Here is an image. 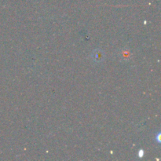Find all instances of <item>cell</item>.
<instances>
[{"label":"cell","mask_w":161,"mask_h":161,"mask_svg":"<svg viewBox=\"0 0 161 161\" xmlns=\"http://www.w3.org/2000/svg\"><path fill=\"white\" fill-rule=\"evenodd\" d=\"M91 58L95 63H102L105 59V53L100 49H96L91 53Z\"/></svg>","instance_id":"1"},{"label":"cell","mask_w":161,"mask_h":161,"mask_svg":"<svg viewBox=\"0 0 161 161\" xmlns=\"http://www.w3.org/2000/svg\"><path fill=\"white\" fill-rule=\"evenodd\" d=\"M143 156H144V150L143 149H140L139 152H138V157H143Z\"/></svg>","instance_id":"2"},{"label":"cell","mask_w":161,"mask_h":161,"mask_svg":"<svg viewBox=\"0 0 161 161\" xmlns=\"http://www.w3.org/2000/svg\"><path fill=\"white\" fill-rule=\"evenodd\" d=\"M160 133L158 134V135H157V142L159 143V144H160Z\"/></svg>","instance_id":"3"}]
</instances>
